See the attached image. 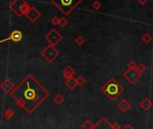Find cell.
Returning <instances> with one entry per match:
<instances>
[{
    "label": "cell",
    "mask_w": 153,
    "mask_h": 129,
    "mask_svg": "<svg viewBox=\"0 0 153 129\" xmlns=\"http://www.w3.org/2000/svg\"><path fill=\"white\" fill-rule=\"evenodd\" d=\"M10 94L17 106L28 113H32L49 96L48 91L32 74L25 77Z\"/></svg>",
    "instance_id": "1"
},
{
    "label": "cell",
    "mask_w": 153,
    "mask_h": 129,
    "mask_svg": "<svg viewBox=\"0 0 153 129\" xmlns=\"http://www.w3.org/2000/svg\"><path fill=\"white\" fill-rule=\"evenodd\" d=\"M75 71L74 69L71 66H67L64 70H63V76L65 77V79H69L71 77L73 76Z\"/></svg>",
    "instance_id": "14"
},
{
    "label": "cell",
    "mask_w": 153,
    "mask_h": 129,
    "mask_svg": "<svg viewBox=\"0 0 153 129\" xmlns=\"http://www.w3.org/2000/svg\"><path fill=\"white\" fill-rule=\"evenodd\" d=\"M58 22H59V18L57 16H55V17H53L52 19H51V23H52L54 26L58 25Z\"/></svg>",
    "instance_id": "25"
},
{
    "label": "cell",
    "mask_w": 153,
    "mask_h": 129,
    "mask_svg": "<svg viewBox=\"0 0 153 129\" xmlns=\"http://www.w3.org/2000/svg\"><path fill=\"white\" fill-rule=\"evenodd\" d=\"M118 108L121 111L123 112H126L128 111L131 109V104L127 101L126 99H122L119 103H118Z\"/></svg>",
    "instance_id": "12"
},
{
    "label": "cell",
    "mask_w": 153,
    "mask_h": 129,
    "mask_svg": "<svg viewBox=\"0 0 153 129\" xmlns=\"http://www.w3.org/2000/svg\"><path fill=\"white\" fill-rule=\"evenodd\" d=\"M22 33L19 30H14L10 33L9 38L7 40H11L14 42H19L22 40Z\"/></svg>",
    "instance_id": "11"
},
{
    "label": "cell",
    "mask_w": 153,
    "mask_h": 129,
    "mask_svg": "<svg viewBox=\"0 0 153 129\" xmlns=\"http://www.w3.org/2000/svg\"><path fill=\"white\" fill-rule=\"evenodd\" d=\"M135 69L139 72V74H143L146 71V66L143 64H137V66H136Z\"/></svg>",
    "instance_id": "22"
},
{
    "label": "cell",
    "mask_w": 153,
    "mask_h": 129,
    "mask_svg": "<svg viewBox=\"0 0 153 129\" xmlns=\"http://www.w3.org/2000/svg\"><path fill=\"white\" fill-rule=\"evenodd\" d=\"M54 101L57 103V105H61L62 103L65 101V98L61 93H57L55 97H54Z\"/></svg>",
    "instance_id": "17"
},
{
    "label": "cell",
    "mask_w": 153,
    "mask_h": 129,
    "mask_svg": "<svg viewBox=\"0 0 153 129\" xmlns=\"http://www.w3.org/2000/svg\"><path fill=\"white\" fill-rule=\"evenodd\" d=\"M25 16H26L32 22H36L41 16V13L34 6H31L29 8V10L27 11V13L25 14Z\"/></svg>",
    "instance_id": "8"
},
{
    "label": "cell",
    "mask_w": 153,
    "mask_h": 129,
    "mask_svg": "<svg viewBox=\"0 0 153 129\" xmlns=\"http://www.w3.org/2000/svg\"><path fill=\"white\" fill-rule=\"evenodd\" d=\"M0 88H1V90H2L4 92L10 94L11 92L14 90V84H13L9 79H6L4 82H2L1 84H0Z\"/></svg>",
    "instance_id": "10"
},
{
    "label": "cell",
    "mask_w": 153,
    "mask_h": 129,
    "mask_svg": "<svg viewBox=\"0 0 153 129\" xmlns=\"http://www.w3.org/2000/svg\"><path fill=\"white\" fill-rule=\"evenodd\" d=\"M74 42L76 43V45H78V46L81 47L85 43V39L82 35H79L74 39Z\"/></svg>",
    "instance_id": "18"
},
{
    "label": "cell",
    "mask_w": 153,
    "mask_h": 129,
    "mask_svg": "<svg viewBox=\"0 0 153 129\" xmlns=\"http://www.w3.org/2000/svg\"><path fill=\"white\" fill-rule=\"evenodd\" d=\"M124 87L120 83H118L114 78H111L103 87L101 88V91L103 92L110 99H117L122 92H124Z\"/></svg>",
    "instance_id": "2"
},
{
    "label": "cell",
    "mask_w": 153,
    "mask_h": 129,
    "mask_svg": "<svg viewBox=\"0 0 153 129\" xmlns=\"http://www.w3.org/2000/svg\"><path fill=\"white\" fill-rule=\"evenodd\" d=\"M94 124L91 121V120H86L83 125H82V127L83 129H91L93 127Z\"/></svg>",
    "instance_id": "21"
},
{
    "label": "cell",
    "mask_w": 153,
    "mask_h": 129,
    "mask_svg": "<svg viewBox=\"0 0 153 129\" xmlns=\"http://www.w3.org/2000/svg\"><path fill=\"white\" fill-rule=\"evenodd\" d=\"M65 85L70 90H73L75 87H77V84H76L75 78H73V77H71V78H69V79H66Z\"/></svg>",
    "instance_id": "15"
},
{
    "label": "cell",
    "mask_w": 153,
    "mask_h": 129,
    "mask_svg": "<svg viewBox=\"0 0 153 129\" xmlns=\"http://www.w3.org/2000/svg\"><path fill=\"white\" fill-rule=\"evenodd\" d=\"M60 55L59 51L56 48V47L48 45L41 51V56L48 62H53L58 56Z\"/></svg>",
    "instance_id": "5"
},
{
    "label": "cell",
    "mask_w": 153,
    "mask_h": 129,
    "mask_svg": "<svg viewBox=\"0 0 153 129\" xmlns=\"http://www.w3.org/2000/svg\"><path fill=\"white\" fill-rule=\"evenodd\" d=\"M9 7L18 17H22V15H25L31 6L25 0H13Z\"/></svg>",
    "instance_id": "4"
},
{
    "label": "cell",
    "mask_w": 153,
    "mask_h": 129,
    "mask_svg": "<svg viewBox=\"0 0 153 129\" xmlns=\"http://www.w3.org/2000/svg\"><path fill=\"white\" fill-rule=\"evenodd\" d=\"M91 129H112L111 124L106 117H102L97 124L93 125Z\"/></svg>",
    "instance_id": "9"
},
{
    "label": "cell",
    "mask_w": 153,
    "mask_h": 129,
    "mask_svg": "<svg viewBox=\"0 0 153 129\" xmlns=\"http://www.w3.org/2000/svg\"><path fill=\"white\" fill-rule=\"evenodd\" d=\"M67 24H68V21H67V19H65V17H61V18H59L58 25H60V27H65Z\"/></svg>",
    "instance_id": "23"
},
{
    "label": "cell",
    "mask_w": 153,
    "mask_h": 129,
    "mask_svg": "<svg viewBox=\"0 0 153 129\" xmlns=\"http://www.w3.org/2000/svg\"><path fill=\"white\" fill-rule=\"evenodd\" d=\"M137 66V63L134 60H132L128 63V68H136Z\"/></svg>",
    "instance_id": "26"
},
{
    "label": "cell",
    "mask_w": 153,
    "mask_h": 129,
    "mask_svg": "<svg viewBox=\"0 0 153 129\" xmlns=\"http://www.w3.org/2000/svg\"><path fill=\"white\" fill-rule=\"evenodd\" d=\"M45 39L49 43V45L55 47L57 43H59L62 40L63 36L56 29H52L49 32H47V34L45 36Z\"/></svg>",
    "instance_id": "6"
},
{
    "label": "cell",
    "mask_w": 153,
    "mask_h": 129,
    "mask_svg": "<svg viewBox=\"0 0 153 129\" xmlns=\"http://www.w3.org/2000/svg\"><path fill=\"white\" fill-rule=\"evenodd\" d=\"M0 60H1V58H0Z\"/></svg>",
    "instance_id": "30"
},
{
    "label": "cell",
    "mask_w": 153,
    "mask_h": 129,
    "mask_svg": "<svg viewBox=\"0 0 153 129\" xmlns=\"http://www.w3.org/2000/svg\"><path fill=\"white\" fill-rule=\"evenodd\" d=\"M111 127H112V129H120L121 128L120 125L117 122H116V121L111 124Z\"/></svg>",
    "instance_id": "27"
},
{
    "label": "cell",
    "mask_w": 153,
    "mask_h": 129,
    "mask_svg": "<svg viewBox=\"0 0 153 129\" xmlns=\"http://www.w3.org/2000/svg\"><path fill=\"white\" fill-rule=\"evenodd\" d=\"M124 77L128 81L130 84H135L141 77V74L135 68H128L126 72L124 74Z\"/></svg>",
    "instance_id": "7"
},
{
    "label": "cell",
    "mask_w": 153,
    "mask_h": 129,
    "mask_svg": "<svg viewBox=\"0 0 153 129\" xmlns=\"http://www.w3.org/2000/svg\"><path fill=\"white\" fill-rule=\"evenodd\" d=\"M101 6H102V5H101V3L98 1V0H96V1H94V2L91 4L92 8L95 9V10H98V9H100Z\"/></svg>",
    "instance_id": "24"
},
{
    "label": "cell",
    "mask_w": 153,
    "mask_h": 129,
    "mask_svg": "<svg viewBox=\"0 0 153 129\" xmlns=\"http://www.w3.org/2000/svg\"><path fill=\"white\" fill-rule=\"evenodd\" d=\"M82 1L83 0H51V3L57 7L64 15H68L82 3Z\"/></svg>",
    "instance_id": "3"
},
{
    "label": "cell",
    "mask_w": 153,
    "mask_h": 129,
    "mask_svg": "<svg viewBox=\"0 0 153 129\" xmlns=\"http://www.w3.org/2000/svg\"><path fill=\"white\" fill-rule=\"evenodd\" d=\"M137 1H138V3L141 4L142 6H144V5H146V4L149 2V0H137Z\"/></svg>",
    "instance_id": "28"
},
{
    "label": "cell",
    "mask_w": 153,
    "mask_h": 129,
    "mask_svg": "<svg viewBox=\"0 0 153 129\" xmlns=\"http://www.w3.org/2000/svg\"><path fill=\"white\" fill-rule=\"evenodd\" d=\"M123 129H134V127H133V125H131L130 124H126V125H124Z\"/></svg>",
    "instance_id": "29"
},
{
    "label": "cell",
    "mask_w": 153,
    "mask_h": 129,
    "mask_svg": "<svg viewBox=\"0 0 153 129\" xmlns=\"http://www.w3.org/2000/svg\"><path fill=\"white\" fill-rule=\"evenodd\" d=\"M142 40L146 43V44H149L151 40H152V36L149 34V33H145L143 34V36L142 37Z\"/></svg>",
    "instance_id": "19"
},
{
    "label": "cell",
    "mask_w": 153,
    "mask_h": 129,
    "mask_svg": "<svg viewBox=\"0 0 153 129\" xmlns=\"http://www.w3.org/2000/svg\"><path fill=\"white\" fill-rule=\"evenodd\" d=\"M14 111L11 108H8L4 113V117L6 120H10L14 117Z\"/></svg>",
    "instance_id": "16"
},
{
    "label": "cell",
    "mask_w": 153,
    "mask_h": 129,
    "mask_svg": "<svg viewBox=\"0 0 153 129\" xmlns=\"http://www.w3.org/2000/svg\"><path fill=\"white\" fill-rule=\"evenodd\" d=\"M75 81H76V84H77V86H83V85H84L85 84V83H86V81H85V79H84V77H83V76H78L77 78H75Z\"/></svg>",
    "instance_id": "20"
},
{
    "label": "cell",
    "mask_w": 153,
    "mask_h": 129,
    "mask_svg": "<svg viewBox=\"0 0 153 129\" xmlns=\"http://www.w3.org/2000/svg\"><path fill=\"white\" fill-rule=\"evenodd\" d=\"M140 107L143 110H146L147 111V110H149L151 109V107H152V102L150 101V99L149 98H144L141 101V103H140Z\"/></svg>",
    "instance_id": "13"
}]
</instances>
